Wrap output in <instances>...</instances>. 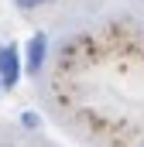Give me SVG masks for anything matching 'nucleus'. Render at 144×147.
<instances>
[{"label":"nucleus","mask_w":144,"mask_h":147,"mask_svg":"<svg viewBox=\"0 0 144 147\" xmlns=\"http://www.w3.org/2000/svg\"><path fill=\"white\" fill-rule=\"evenodd\" d=\"M21 75H24V55H21V48L14 41L0 45V82H3V89H14L21 82Z\"/></svg>","instance_id":"f257e3e1"},{"label":"nucleus","mask_w":144,"mask_h":147,"mask_svg":"<svg viewBox=\"0 0 144 147\" xmlns=\"http://www.w3.org/2000/svg\"><path fill=\"white\" fill-rule=\"evenodd\" d=\"M48 51H52V41L45 31H35V34L24 41V75H41L45 62H48Z\"/></svg>","instance_id":"f03ea898"},{"label":"nucleus","mask_w":144,"mask_h":147,"mask_svg":"<svg viewBox=\"0 0 144 147\" xmlns=\"http://www.w3.org/2000/svg\"><path fill=\"white\" fill-rule=\"evenodd\" d=\"M17 120H21V127H24V130H41V116H38L35 110H21Z\"/></svg>","instance_id":"7ed1b4c3"},{"label":"nucleus","mask_w":144,"mask_h":147,"mask_svg":"<svg viewBox=\"0 0 144 147\" xmlns=\"http://www.w3.org/2000/svg\"><path fill=\"white\" fill-rule=\"evenodd\" d=\"M48 3H55V0H14V7H17V10H24V14L41 10V7H48Z\"/></svg>","instance_id":"20e7f679"},{"label":"nucleus","mask_w":144,"mask_h":147,"mask_svg":"<svg viewBox=\"0 0 144 147\" xmlns=\"http://www.w3.org/2000/svg\"><path fill=\"white\" fill-rule=\"evenodd\" d=\"M0 96H3V82H0Z\"/></svg>","instance_id":"39448f33"}]
</instances>
